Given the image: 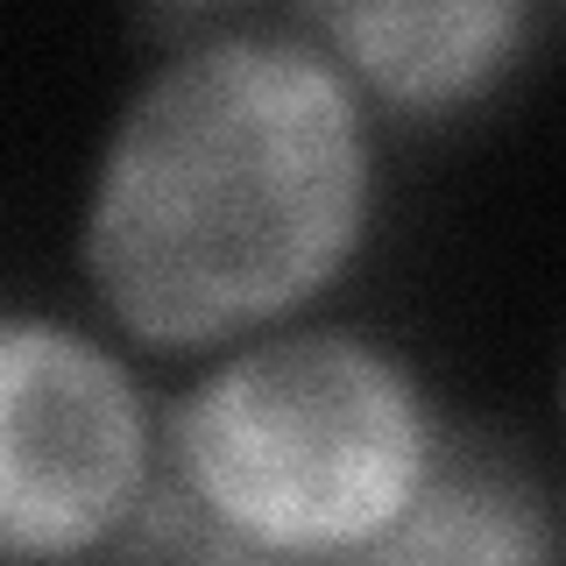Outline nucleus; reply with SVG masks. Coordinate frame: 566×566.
<instances>
[{
	"label": "nucleus",
	"instance_id": "nucleus-1",
	"mask_svg": "<svg viewBox=\"0 0 566 566\" xmlns=\"http://www.w3.org/2000/svg\"><path fill=\"white\" fill-rule=\"evenodd\" d=\"M376 199L361 85L297 29H212L120 106L78 255L149 347H220L347 270Z\"/></svg>",
	"mask_w": 566,
	"mask_h": 566
},
{
	"label": "nucleus",
	"instance_id": "nucleus-2",
	"mask_svg": "<svg viewBox=\"0 0 566 566\" xmlns=\"http://www.w3.org/2000/svg\"><path fill=\"white\" fill-rule=\"evenodd\" d=\"M432 468L439 432L411 368L340 326L227 347L170 418V482L276 566L361 553Z\"/></svg>",
	"mask_w": 566,
	"mask_h": 566
},
{
	"label": "nucleus",
	"instance_id": "nucleus-3",
	"mask_svg": "<svg viewBox=\"0 0 566 566\" xmlns=\"http://www.w3.org/2000/svg\"><path fill=\"white\" fill-rule=\"evenodd\" d=\"M156 489L128 361L43 312H0V566L99 559Z\"/></svg>",
	"mask_w": 566,
	"mask_h": 566
},
{
	"label": "nucleus",
	"instance_id": "nucleus-4",
	"mask_svg": "<svg viewBox=\"0 0 566 566\" xmlns=\"http://www.w3.org/2000/svg\"><path fill=\"white\" fill-rule=\"evenodd\" d=\"M531 29L524 0H340L312 35L354 85L397 106H453L517 57Z\"/></svg>",
	"mask_w": 566,
	"mask_h": 566
},
{
	"label": "nucleus",
	"instance_id": "nucleus-5",
	"mask_svg": "<svg viewBox=\"0 0 566 566\" xmlns=\"http://www.w3.org/2000/svg\"><path fill=\"white\" fill-rule=\"evenodd\" d=\"M333 566H553V524L503 468H432L382 538Z\"/></svg>",
	"mask_w": 566,
	"mask_h": 566
},
{
	"label": "nucleus",
	"instance_id": "nucleus-6",
	"mask_svg": "<svg viewBox=\"0 0 566 566\" xmlns=\"http://www.w3.org/2000/svg\"><path fill=\"white\" fill-rule=\"evenodd\" d=\"M99 559L106 566H276V559H262L255 545L227 538V531L212 524L177 482L170 489H149V503L135 510L128 531H120Z\"/></svg>",
	"mask_w": 566,
	"mask_h": 566
}]
</instances>
